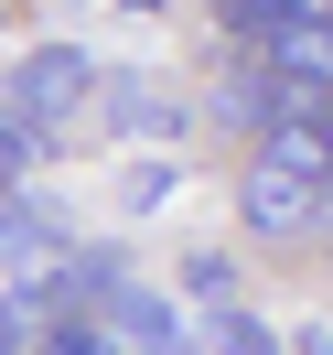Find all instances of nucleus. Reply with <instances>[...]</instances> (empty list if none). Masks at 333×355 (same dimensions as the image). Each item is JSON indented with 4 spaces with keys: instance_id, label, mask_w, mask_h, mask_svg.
<instances>
[{
    "instance_id": "nucleus-1",
    "label": "nucleus",
    "mask_w": 333,
    "mask_h": 355,
    "mask_svg": "<svg viewBox=\"0 0 333 355\" xmlns=\"http://www.w3.org/2000/svg\"><path fill=\"white\" fill-rule=\"evenodd\" d=\"M237 216L258 237H312L333 216V119H280V130L247 140V173H237Z\"/></svg>"
},
{
    "instance_id": "nucleus-2",
    "label": "nucleus",
    "mask_w": 333,
    "mask_h": 355,
    "mask_svg": "<svg viewBox=\"0 0 333 355\" xmlns=\"http://www.w3.org/2000/svg\"><path fill=\"white\" fill-rule=\"evenodd\" d=\"M97 87H108V76H97L87 44H33L22 65H11V87H0V97H11L22 119H44V130H65L75 108H97Z\"/></svg>"
},
{
    "instance_id": "nucleus-3",
    "label": "nucleus",
    "mask_w": 333,
    "mask_h": 355,
    "mask_svg": "<svg viewBox=\"0 0 333 355\" xmlns=\"http://www.w3.org/2000/svg\"><path fill=\"white\" fill-rule=\"evenodd\" d=\"M247 54H269V65L301 76V87H333V22H280L269 44H247Z\"/></svg>"
},
{
    "instance_id": "nucleus-4",
    "label": "nucleus",
    "mask_w": 333,
    "mask_h": 355,
    "mask_svg": "<svg viewBox=\"0 0 333 355\" xmlns=\"http://www.w3.org/2000/svg\"><path fill=\"white\" fill-rule=\"evenodd\" d=\"M97 108H108V130H172V97H161V76H108V97H97Z\"/></svg>"
},
{
    "instance_id": "nucleus-5",
    "label": "nucleus",
    "mask_w": 333,
    "mask_h": 355,
    "mask_svg": "<svg viewBox=\"0 0 333 355\" xmlns=\"http://www.w3.org/2000/svg\"><path fill=\"white\" fill-rule=\"evenodd\" d=\"M44 151H54V130H44V119H22L11 97H0V194H22Z\"/></svg>"
},
{
    "instance_id": "nucleus-6",
    "label": "nucleus",
    "mask_w": 333,
    "mask_h": 355,
    "mask_svg": "<svg viewBox=\"0 0 333 355\" xmlns=\"http://www.w3.org/2000/svg\"><path fill=\"white\" fill-rule=\"evenodd\" d=\"M215 22L237 33V44H269L280 22H312V11H301V0H215Z\"/></svg>"
},
{
    "instance_id": "nucleus-7",
    "label": "nucleus",
    "mask_w": 333,
    "mask_h": 355,
    "mask_svg": "<svg viewBox=\"0 0 333 355\" xmlns=\"http://www.w3.org/2000/svg\"><path fill=\"white\" fill-rule=\"evenodd\" d=\"M204 355H280V334H269L258 312H215V334H204Z\"/></svg>"
},
{
    "instance_id": "nucleus-8",
    "label": "nucleus",
    "mask_w": 333,
    "mask_h": 355,
    "mask_svg": "<svg viewBox=\"0 0 333 355\" xmlns=\"http://www.w3.org/2000/svg\"><path fill=\"white\" fill-rule=\"evenodd\" d=\"M183 291H194V302H226V291H237V269H226L215 248H194V259H183Z\"/></svg>"
},
{
    "instance_id": "nucleus-9",
    "label": "nucleus",
    "mask_w": 333,
    "mask_h": 355,
    "mask_svg": "<svg viewBox=\"0 0 333 355\" xmlns=\"http://www.w3.org/2000/svg\"><path fill=\"white\" fill-rule=\"evenodd\" d=\"M172 194H183L172 162H140V173H129V205H172Z\"/></svg>"
},
{
    "instance_id": "nucleus-10",
    "label": "nucleus",
    "mask_w": 333,
    "mask_h": 355,
    "mask_svg": "<svg viewBox=\"0 0 333 355\" xmlns=\"http://www.w3.org/2000/svg\"><path fill=\"white\" fill-rule=\"evenodd\" d=\"M301 355H333V334H301Z\"/></svg>"
},
{
    "instance_id": "nucleus-11",
    "label": "nucleus",
    "mask_w": 333,
    "mask_h": 355,
    "mask_svg": "<svg viewBox=\"0 0 333 355\" xmlns=\"http://www.w3.org/2000/svg\"><path fill=\"white\" fill-rule=\"evenodd\" d=\"M118 11H172V0H118Z\"/></svg>"
}]
</instances>
